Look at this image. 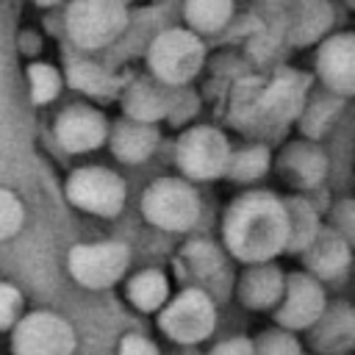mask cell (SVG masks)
<instances>
[{
	"label": "cell",
	"mask_w": 355,
	"mask_h": 355,
	"mask_svg": "<svg viewBox=\"0 0 355 355\" xmlns=\"http://www.w3.org/2000/svg\"><path fill=\"white\" fill-rule=\"evenodd\" d=\"M286 166L297 175V180L300 183H316L319 178H322V172H324V158H322V153H316V150H294L288 158H286Z\"/></svg>",
	"instance_id": "23"
},
{
	"label": "cell",
	"mask_w": 355,
	"mask_h": 355,
	"mask_svg": "<svg viewBox=\"0 0 355 355\" xmlns=\"http://www.w3.org/2000/svg\"><path fill=\"white\" fill-rule=\"evenodd\" d=\"M39 3H55V0H39Z\"/></svg>",
	"instance_id": "32"
},
{
	"label": "cell",
	"mask_w": 355,
	"mask_h": 355,
	"mask_svg": "<svg viewBox=\"0 0 355 355\" xmlns=\"http://www.w3.org/2000/svg\"><path fill=\"white\" fill-rule=\"evenodd\" d=\"M302 97H305V78H300L294 72L280 75L275 83H269L258 94L255 114L272 116V119H288V116H294L300 111Z\"/></svg>",
	"instance_id": "12"
},
{
	"label": "cell",
	"mask_w": 355,
	"mask_h": 355,
	"mask_svg": "<svg viewBox=\"0 0 355 355\" xmlns=\"http://www.w3.org/2000/svg\"><path fill=\"white\" fill-rule=\"evenodd\" d=\"M308 263L313 266L316 275L322 277H336L347 269L349 263V250L341 239L330 236V233H322V236H313L311 244H308Z\"/></svg>",
	"instance_id": "17"
},
{
	"label": "cell",
	"mask_w": 355,
	"mask_h": 355,
	"mask_svg": "<svg viewBox=\"0 0 355 355\" xmlns=\"http://www.w3.org/2000/svg\"><path fill=\"white\" fill-rule=\"evenodd\" d=\"M144 214L164 230H186L197 219V200L183 183L164 180L144 194Z\"/></svg>",
	"instance_id": "7"
},
{
	"label": "cell",
	"mask_w": 355,
	"mask_h": 355,
	"mask_svg": "<svg viewBox=\"0 0 355 355\" xmlns=\"http://www.w3.org/2000/svg\"><path fill=\"white\" fill-rule=\"evenodd\" d=\"M11 347L14 355H72L75 333L67 319L39 311L14 322Z\"/></svg>",
	"instance_id": "2"
},
{
	"label": "cell",
	"mask_w": 355,
	"mask_h": 355,
	"mask_svg": "<svg viewBox=\"0 0 355 355\" xmlns=\"http://www.w3.org/2000/svg\"><path fill=\"white\" fill-rule=\"evenodd\" d=\"M67 191L78 208L92 211V214H103V216L116 214L122 208V200H125L122 180L105 169H78L69 178Z\"/></svg>",
	"instance_id": "8"
},
{
	"label": "cell",
	"mask_w": 355,
	"mask_h": 355,
	"mask_svg": "<svg viewBox=\"0 0 355 355\" xmlns=\"http://www.w3.org/2000/svg\"><path fill=\"white\" fill-rule=\"evenodd\" d=\"M178 161L186 175L216 178L227 166V141L214 128H194L180 139Z\"/></svg>",
	"instance_id": "9"
},
{
	"label": "cell",
	"mask_w": 355,
	"mask_h": 355,
	"mask_svg": "<svg viewBox=\"0 0 355 355\" xmlns=\"http://www.w3.org/2000/svg\"><path fill=\"white\" fill-rule=\"evenodd\" d=\"M116 3H122V0H116Z\"/></svg>",
	"instance_id": "33"
},
{
	"label": "cell",
	"mask_w": 355,
	"mask_h": 355,
	"mask_svg": "<svg viewBox=\"0 0 355 355\" xmlns=\"http://www.w3.org/2000/svg\"><path fill=\"white\" fill-rule=\"evenodd\" d=\"M283 302L275 313L277 324L283 330H305L311 327L322 311H324V294L308 275H291L288 283H283Z\"/></svg>",
	"instance_id": "10"
},
{
	"label": "cell",
	"mask_w": 355,
	"mask_h": 355,
	"mask_svg": "<svg viewBox=\"0 0 355 355\" xmlns=\"http://www.w3.org/2000/svg\"><path fill=\"white\" fill-rule=\"evenodd\" d=\"M211 355H255V349H252V341L250 338H241L239 336V338H227V341L216 344Z\"/></svg>",
	"instance_id": "31"
},
{
	"label": "cell",
	"mask_w": 355,
	"mask_h": 355,
	"mask_svg": "<svg viewBox=\"0 0 355 355\" xmlns=\"http://www.w3.org/2000/svg\"><path fill=\"white\" fill-rule=\"evenodd\" d=\"M180 266H183L186 280L194 283L191 288H200V291H205V288H211V286H219L222 277H225V275H222V261H219L216 250L208 247V244H191V247L183 252ZM205 294H208V291H205Z\"/></svg>",
	"instance_id": "16"
},
{
	"label": "cell",
	"mask_w": 355,
	"mask_h": 355,
	"mask_svg": "<svg viewBox=\"0 0 355 355\" xmlns=\"http://www.w3.org/2000/svg\"><path fill=\"white\" fill-rule=\"evenodd\" d=\"M69 80H72L80 92H89V94H108V92H114V86H116V80H114L108 72H103L100 67L86 64V61H75V64L69 67Z\"/></svg>",
	"instance_id": "22"
},
{
	"label": "cell",
	"mask_w": 355,
	"mask_h": 355,
	"mask_svg": "<svg viewBox=\"0 0 355 355\" xmlns=\"http://www.w3.org/2000/svg\"><path fill=\"white\" fill-rule=\"evenodd\" d=\"M311 327H313V347L324 355H338L349 349L352 336H355V319L347 305L322 311V316Z\"/></svg>",
	"instance_id": "14"
},
{
	"label": "cell",
	"mask_w": 355,
	"mask_h": 355,
	"mask_svg": "<svg viewBox=\"0 0 355 355\" xmlns=\"http://www.w3.org/2000/svg\"><path fill=\"white\" fill-rule=\"evenodd\" d=\"M216 324L214 302L200 288H186L161 311V330L180 344H197L211 336Z\"/></svg>",
	"instance_id": "3"
},
{
	"label": "cell",
	"mask_w": 355,
	"mask_h": 355,
	"mask_svg": "<svg viewBox=\"0 0 355 355\" xmlns=\"http://www.w3.org/2000/svg\"><path fill=\"white\" fill-rule=\"evenodd\" d=\"M319 72L341 94H349L355 86V39L349 33L333 36L319 53Z\"/></svg>",
	"instance_id": "11"
},
{
	"label": "cell",
	"mask_w": 355,
	"mask_h": 355,
	"mask_svg": "<svg viewBox=\"0 0 355 355\" xmlns=\"http://www.w3.org/2000/svg\"><path fill=\"white\" fill-rule=\"evenodd\" d=\"M22 311V297L11 283H0V330L11 327L19 319Z\"/></svg>",
	"instance_id": "28"
},
{
	"label": "cell",
	"mask_w": 355,
	"mask_h": 355,
	"mask_svg": "<svg viewBox=\"0 0 355 355\" xmlns=\"http://www.w3.org/2000/svg\"><path fill=\"white\" fill-rule=\"evenodd\" d=\"M186 17L200 31H216L230 17V0H189Z\"/></svg>",
	"instance_id": "21"
},
{
	"label": "cell",
	"mask_w": 355,
	"mask_h": 355,
	"mask_svg": "<svg viewBox=\"0 0 355 355\" xmlns=\"http://www.w3.org/2000/svg\"><path fill=\"white\" fill-rule=\"evenodd\" d=\"M116 355H158V347L144 338V336H125L122 344H119V352Z\"/></svg>",
	"instance_id": "30"
},
{
	"label": "cell",
	"mask_w": 355,
	"mask_h": 355,
	"mask_svg": "<svg viewBox=\"0 0 355 355\" xmlns=\"http://www.w3.org/2000/svg\"><path fill=\"white\" fill-rule=\"evenodd\" d=\"M252 349L255 355H302L291 330H269L258 338V344H252Z\"/></svg>",
	"instance_id": "24"
},
{
	"label": "cell",
	"mask_w": 355,
	"mask_h": 355,
	"mask_svg": "<svg viewBox=\"0 0 355 355\" xmlns=\"http://www.w3.org/2000/svg\"><path fill=\"white\" fill-rule=\"evenodd\" d=\"M283 275L275 266H252L250 272H244L241 286H239V297L247 308L263 311L272 308L280 294H283Z\"/></svg>",
	"instance_id": "15"
},
{
	"label": "cell",
	"mask_w": 355,
	"mask_h": 355,
	"mask_svg": "<svg viewBox=\"0 0 355 355\" xmlns=\"http://www.w3.org/2000/svg\"><path fill=\"white\" fill-rule=\"evenodd\" d=\"M225 236L233 255L261 263L286 247V208L269 194L241 197L227 214Z\"/></svg>",
	"instance_id": "1"
},
{
	"label": "cell",
	"mask_w": 355,
	"mask_h": 355,
	"mask_svg": "<svg viewBox=\"0 0 355 355\" xmlns=\"http://www.w3.org/2000/svg\"><path fill=\"white\" fill-rule=\"evenodd\" d=\"M155 141L158 136L147 125H119L114 133V153L122 161H144L153 153Z\"/></svg>",
	"instance_id": "18"
},
{
	"label": "cell",
	"mask_w": 355,
	"mask_h": 355,
	"mask_svg": "<svg viewBox=\"0 0 355 355\" xmlns=\"http://www.w3.org/2000/svg\"><path fill=\"white\" fill-rule=\"evenodd\" d=\"M67 22L78 44L100 47L125 28V8L116 0H75Z\"/></svg>",
	"instance_id": "4"
},
{
	"label": "cell",
	"mask_w": 355,
	"mask_h": 355,
	"mask_svg": "<svg viewBox=\"0 0 355 355\" xmlns=\"http://www.w3.org/2000/svg\"><path fill=\"white\" fill-rule=\"evenodd\" d=\"M128 266V250L116 241L111 244H86L69 252V272L80 286L103 288L119 280Z\"/></svg>",
	"instance_id": "6"
},
{
	"label": "cell",
	"mask_w": 355,
	"mask_h": 355,
	"mask_svg": "<svg viewBox=\"0 0 355 355\" xmlns=\"http://www.w3.org/2000/svg\"><path fill=\"white\" fill-rule=\"evenodd\" d=\"M19 225H22V205H19V200L11 191L0 189V239L14 236L19 230Z\"/></svg>",
	"instance_id": "27"
},
{
	"label": "cell",
	"mask_w": 355,
	"mask_h": 355,
	"mask_svg": "<svg viewBox=\"0 0 355 355\" xmlns=\"http://www.w3.org/2000/svg\"><path fill=\"white\" fill-rule=\"evenodd\" d=\"M283 208H286V244L294 247V250L308 247L311 239L316 236V216H313V211L305 202H300V200H294V202H288Z\"/></svg>",
	"instance_id": "20"
},
{
	"label": "cell",
	"mask_w": 355,
	"mask_h": 355,
	"mask_svg": "<svg viewBox=\"0 0 355 355\" xmlns=\"http://www.w3.org/2000/svg\"><path fill=\"white\" fill-rule=\"evenodd\" d=\"M55 133L61 147L67 150H92L105 139V122L100 114L89 108H69L67 114H61Z\"/></svg>",
	"instance_id": "13"
},
{
	"label": "cell",
	"mask_w": 355,
	"mask_h": 355,
	"mask_svg": "<svg viewBox=\"0 0 355 355\" xmlns=\"http://www.w3.org/2000/svg\"><path fill=\"white\" fill-rule=\"evenodd\" d=\"M128 108H130V114H136V116H141V119H153V116L161 114V111H158V100H155L153 94H147L144 89H139V92L130 97Z\"/></svg>",
	"instance_id": "29"
},
{
	"label": "cell",
	"mask_w": 355,
	"mask_h": 355,
	"mask_svg": "<svg viewBox=\"0 0 355 355\" xmlns=\"http://www.w3.org/2000/svg\"><path fill=\"white\" fill-rule=\"evenodd\" d=\"M150 64L161 80L183 83L200 69L202 44L197 42V36H191L186 31H166L153 42Z\"/></svg>",
	"instance_id": "5"
},
{
	"label": "cell",
	"mask_w": 355,
	"mask_h": 355,
	"mask_svg": "<svg viewBox=\"0 0 355 355\" xmlns=\"http://www.w3.org/2000/svg\"><path fill=\"white\" fill-rule=\"evenodd\" d=\"M266 164H269V158H266L263 150H247V153H239L233 158L230 175L239 178V180H252V178H258L266 169Z\"/></svg>",
	"instance_id": "26"
},
{
	"label": "cell",
	"mask_w": 355,
	"mask_h": 355,
	"mask_svg": "<svg viewBox=\"0 0 355 355\" xmlns=\"http://www.w3.org/2000/svg\"><path fill=\"white\" fill-rule=\"evenodd\" d=\"M58 86H61V78L53 67H47V64H33L31 67V89H33L36 103L53 100L58 94Z\"/></svg>",
	"instance_id": "25"
},
{
	"label": "cell",
	"mask_w": 355,
	"mask_h": 355,
	"mask_svg": "<svg viewBox=\"0 0 355 355\" xmlns=\"http://www.w3.org/2000/svg\"><path fill=\"white\" fill-rule=\"evenodd\" d=\"M166 294H169V283L161 272L150 269V272H141L130 280L128 286V300L139 308V311H158L164 302H166Z\"/></svg>",
	"instance_id": "19"
}]
</instances>
